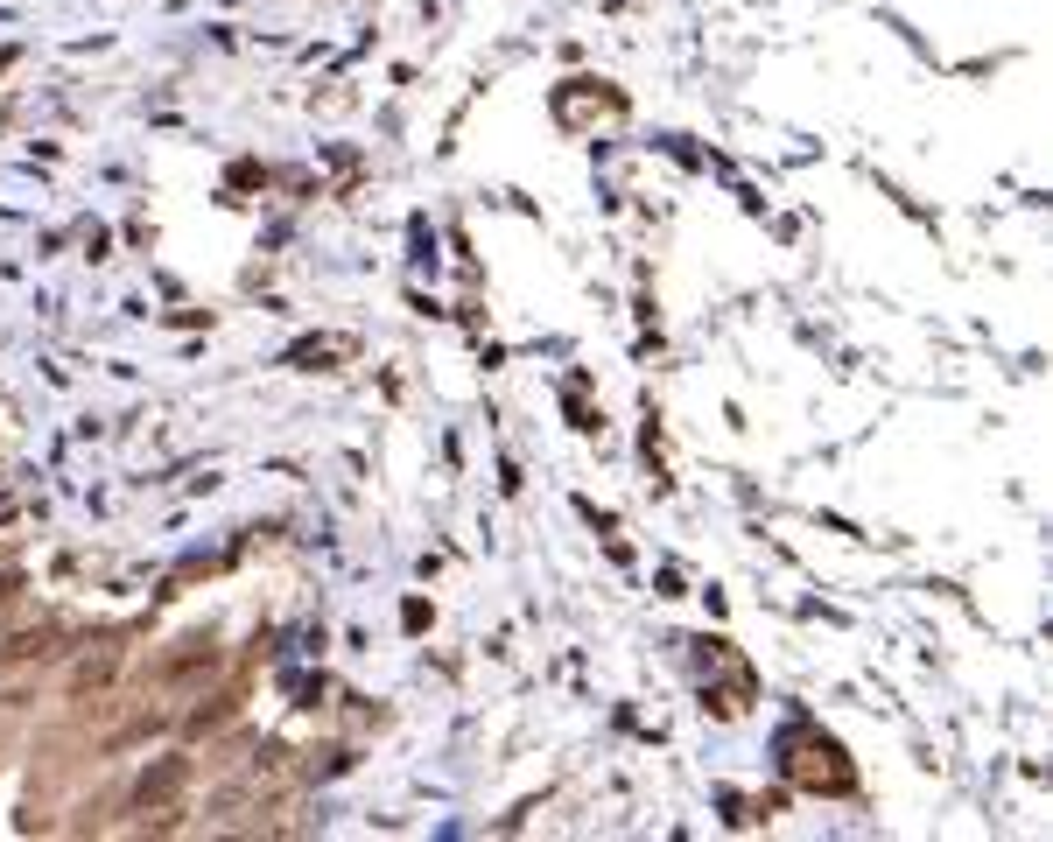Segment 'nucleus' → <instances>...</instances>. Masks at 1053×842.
Here are the masks:
<instances>
[{
    "mask_svg": "<svg viewBox=\"0 0 1053 842\" xmlns=\"http://www.w3.org/2000/svg\"><path fill=\"white\" fill-rule=\"evenodd\" d=\"M176 779H183V758H162V765H155V772L141 779V800H162V793H169Z\"/></svg>",
    "mask_w": 1053,
    "mask_h": 842,
    "instance_id": "1",
    "label": "nucleus"
}]
</instances>
